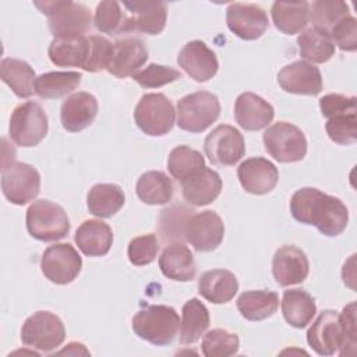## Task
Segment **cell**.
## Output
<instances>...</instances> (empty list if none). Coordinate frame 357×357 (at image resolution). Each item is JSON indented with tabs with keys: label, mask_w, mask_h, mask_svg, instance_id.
<instances>
[{
	"label": "cell",
	"mask_w": 357,
	"mask_h": 357,
	"mask_svg": "<svg viewBox=\"0 0 357 357\" xmlns=\"http://www.w3.org/2000/svg\"><path fill=\"white\" fill-rule=\"evenodd\" d=\"M33 4L49 17V29L54 38L84 35L91 29L92 15L89 8L82 3L56 0L35 1Z\"/></svg>",
	"instance_id": "3"
},
{
	"label": "cell",
	"mask_w": 357,
	"mask_h": 357,
	"mask_svg": "<svg viewBox=\"0 0 357 357\" xmlns=\"http://www.w3.org/2000/svg\"><path fill=\"white\" fill-rule=\"evenodd\" d=\"M134 120L142 132L152 137H162L172 131L176 110L166 95L158 92L145 93L135 106Z\"/></svg>",
	"instance_id": "8"
},
{
	"label": "cell",
	"mask_w": 357,
	"mask_h": 357,
	"mask_svg": "<svg viewBox=\"0 0 357 357\" xmlns=\"http://www.w3.org/2000/svg\"><path fill=\"white\" fill-rule=\"evenodd\" d=\"M159 251V238L156 234H142L134 237L127 248L128 259L135 266H144L151 264Z\"/></svg>",
	"instance_id": "44"
},
{
	"label": "cell",
	"mask_w": 357,
	"mask_h": 357,
	"mask_svg": "<svg viewBox=\"0 0 357 357\" xmlns=\"http://www.w3.org/2000/svg\"><path fill=\"white\" fill-rule=\"evenodd\" d=\"M282 314L289 325L297 329L305 328L317 314L315 300L303 289L284 290L282 297Z\"/></svg>",
	"instance_id": "29"
},
{
	"label": "cell",
	"mask_w": 357,
	"mask_h": 357,
	"mask_svg": "<svg viewBox=\"0 0 357 357\" xmlns=\"http://www.w3.org/2000/svg\"><path fill=\"white\" fill-rule=\"evenodd\" d=\"M180 329V318L176 310L170 305L155 304L139 310L132 317L134 333L155 344L167 346L170 344Z\"/></svg>",
	"instance_id": "2"
},
{
	"label": "cell",
	"mask_w": 357,
	"mask_h": 357,
	"mask_svg": "<svg viewBox=\"0 0 357 357\" xmlns=\"http://www.w3.org/2000/svg\"><path fill=\"white\" fill-rule=\"evenodd\" d=\"M88 39H89V54H88V60L84 70L88 73H98L105 68L107 70L112 61L114 43H112L109 39L100 35H91Z\"/></svg>",
	"instance_id": "45"
},
{
	"label": "cell",
	"mask_w": 357,
	"mask_h": 357,
	"mask_svg": "<svg viewBox=\"0 0 357 357\" xmlns=\"http://www.w3.org/2000/svg\"><path fill=\"white\" fill-rule=\"evenodd\" d=\"M185 240L199 252L216 250L225 237V223L213 211L192 215L184 225Z\"/></svg>",
	"instance_id": "13"
},
{
	"label": "cell",
	"mask_w": 357,
	"mask_h": 357,
	"mask_svg": "<svg viewBox=\"0 0 357 357\" xmlns=\"http://www.w3.org/2000/svg\"><path fill=\"white\" fill-rule=\"evenodd\" d=\"M49 59L59 67H79L84 70L89 54V39L85 35L54 38L47 49Z\"/></svg>",
	"instance_id": "26"
},
{
	"label": "cell",
	"mask_w": 357,
	"mask_h": 357,
	"mask_svg": "<svg viewBox=\"0 0 357 357\" xmlns=\"http://www.w3.org/2000/svg\"><path fill=\"white\" fill-rule=\"evenodd\" d=\"M146 60L148 49L142 40L137 38H123L114 42V50L107 71L117 78L132 77Z\"/></svg>",
	"instance_id": "23"
},
{
	"label": "cell",
	"mask_w": 357,
	"mask_h": 357,
	"mask_svg": "<svg viewBox=\"0 0 357 357\" xmlns=\"http://www.w3.org/2000/svg\"><path fill=\"white\" fill-rule=\"evenodd\" d=\"M180 322V343L192 344L201 339L211 324L209 311L198 298H190L185 301L181 310Z\"/></svg>",
	"instance_id": "33"
},
{
	"label": "cell",
	"mask_w": 357,
	"mask_h": 357,
	"mask_svg": "<svg viewBox=\"0 0 357 357\" xmlns=\"http://www.w3.org/2000/svg\"><path fill=\"white\" fill-rule=\"evenodd\" d=\"M328 137L339 145H351L357 139V114L347 112L328 119L325 124Z\"/></svg>",
	"instance_id": "41"
},
{
	"label": "cell",
	"mask_w": 357,
	"mask_h": 357,
	"mask_svg": "<svg viewBox=\"0 0 357 357\" xmlns=\"http://www.w3.org/2000/svg\"><path fill=\"white\" fill-rule=\"evenodd\" d=\"M307 342L319 356H332L343 346L340 315L335 310H324L307 331Z\"/></svg>",
	"instance_id": "16"
},
{
	"label": "cell",
	"mask_w": 357,
	"mask_h": 357,
	"mask_svg": "<svg viewBox=\"0 0 357 357\" xmlns=\"http://www.w3.org/2000/svg\"><path fill=\"white\" fill-rule=\"evenodd\" d=\"M204 151L213 165L233 166L245 153L244 137L236 127L220 124L206 135Z\"/></svg>",
	"instance_id": "11"
},
{
	"label": "cell",
	"mask_w": 357,
	"mask_h": 357,
	"mask_svg": "<svg viewBox=\"0 0 357 357\" xmlns=\"http://www.w3.org/2000/svg\"><path fill=\"white\" fill-rule=\"evenodd\" d=\"M308 13L314 26L329 33L342 18L350 14V10L340 0H317L308 4Z\"/></svg>",
	"instance_id": "39"
},
{
	"label": "cell",
	"mask_w": 357,
	"mask_h": 357,
	"mask_svg": "<svg viewBox=\"0 0 357 357\" xmlns=\"http://www.w3.org/2000/svg\"><path fill=\"white\" fill-rule=\"evenodd\" d=\"M74 241L86 257H103L113 244V231L107 223L88 219L77 229Z\"/></svg>",
	"instance_id": "27"
},
{
	"label": "cell",
	"mask_w": 357,
	"mask_h": 357,
	"mask_svg": "<svg viewBox=\"0 0 357 357\" xmlns=\"http://www.w3.org/2000/svg\"><path fill=\"white\" fill-rule=\"evenodd\" d=\"M298 52L304 61L326 63L335 54V43L329 33L311 26L303 31L297 38Z\"/></svg>",
	"instance_id": "36"
},
{
	"label": "cell",
	"mask_w": 357,
	"mask_h": 357,
	"mask_svg": "<svg viewBox=\"0 0 357 357\" xmlns=\"http://www.w3.org/2000/svg\"><path fill=\"white\" fill-rule=\"evenodd\" d=\"M310 272L305 252L291 244L279 247L272 259V273L278 284L286 287L303 283Z\"/></svg>",
	"instance_id": "17"
},
{
	"label": "cell",
	"mask_w": 357,
	"mask_h": 357,
	"mask_svg": "<svg viewBox=\"0 0 357 357\" xmlns=\"http://www.w3.org/2000/svg\"><path fill=\"white\" fill-rule=\"evenodd\" d=\"M0 77L18 98H29L35 92L36 74L24 60L6 57L0 63Z\"/></svg>",
	"instance_id": "30"
},
{
	"label": "cell",
	"mask_w": 357,
	"mask_h": 357,
	"mask_svg": "<svg viewBox=\"0 0 357 357\" xmlns=\"http://www.w3.org/2000/svg\"><path fill=\"white\" fill-rule=\"evenodd\" d=\"M205 167V159L199 151L188 145H178L172 149L167 158V170L178 181L185 180Z\"/></svg>",
	"instance_id": "38"
},
{
	"label": "cell",
	"mask_w": 357,
	"mask_h": 357,
	"mask_svg": "<svg viewBox=\"0 0 357 357\" xmlns=\"http://www.w3.org/2000/svg\"><path fill=\"white\" fill-rule=\"evenodd\" d=\"M319 109L324 117L331 119L340 113L356 112V96L342 93H328L319 99Z\"/></svg>",
	"instance_id": "48"
},
{
	"label": "cell",
	"mask_w": 357,
	"mask_h": 357,
	"mask_svg": "<svg viewBox=\"0 0 357 357\" xmlns=\"http://www.w3.org/2000/svg\"><path fill=\"white\" fill-rule=\"evenodd\" d=\"M275 117L273 106L252 92H243L234 103V119L247 131L265 128Z\"/></svg>",
	"instance_id": "21"
},
{
	"label": "cell",
	"mask_w": 357,
	"mask_h": 357,
	"mask_svg": "<svg viewBox=\"0 0 357 357\" xmlns=\"http://www.w3.org/2000/svg\"><path fill=\"white\" fill-rule=\"evenodd\" d=\"M238 312L248 321H262L272 317L279 307V296L272 290H248L237 298Z\"/></svg>",
	"instance_id": "32"
},
{
	"label": "cell",
	"mask_w": 357,
	"mask_h": 357,
	"mask_svg": "<svg viewBox=\"0 0 357 357\" xmlns=\"http://www.w3.org/2000/svg\"><path fill=\"white\" fill-rule=\"evenodd\" d=\"M126 14L117 1H100L96 6L93 24L102 33H119L123 32Z\"/></svg>",
	"instance_id": "42"
},
{
	"label": "cell",
	"mask_w": 357,
	"mask_h": 357,
	"mask_svg": "<svg viewBox=\"0 0 357 357\" xmlns=\"http://www.w3.org/2000/svg\"><path fill=\"white\" fill-rule=\"evenodd\" d=\"M237 290V278L227 269L206 271L198 279V293L213 304L229 303Z\"/></svg>",
	"instance_id": "28"
},
{
	"label": "cell",
	"mask_w": 357,
	"mask_h": 357,
	"mask_svg": "<svg viewBox=\"0 0 357 357\" xmlns=\"http://www.w3.org/2000/svg\"><path fill=\"white\" fill-rule=\"evenodd\" d=\"M340 315L342 329H343V346L339 350L340 356H353L356 353V303H350L346 305Z\"/></svg>",
	"instance_id": "47"
},
{
	"label": "cell",
	"mask_w": 357,
	"mask_h": 357,
	"mask_svg": "<svg viewBox=\"0 0 357 357\" xmlns=\"http://www.w3.org/2000/svg\"><path fill=\"white\" fill-rule=\"evenodd\" d=\"M127 10L123 32L137 31L148 35H158L165 29L167 8L162 1H124Z\"/></svg>",
	"instance_id": "15"
},
{
	"label": "cell",
	"mask_w": 357,
	"mask_h": 357,
	"mask_svg": "<svg viewBox=\"0 0 357 357\" xmlns=\"http://www.w3.org/2000/svg\"><path fill=\"white\" fill-rule=\"evenodd\" d=\"M240 347V339L236 333L215 328L212 331H208L204 335L201 350L202 354L206 357H229L238 351Z\"/></svg>",
	"instance_id": "40"
},
{
	"label": "cell",
	"mask_w": 357,
	"mask_h": 357,
	"mask_svg": "<svg viewBox=\"0 0 357 357\" xmlns=\"http://www.w3.org/2000/svg\"><path fill=\"white\" fill-rule=\"evenodd\" d=\"M28 233L39 241H57L70 231V220L66 211L49 199H38L26 209Z\"/></svg>",
	"instance_id": "4"
},
{
	"label": "cell",
	"mask_w": 357,
	"mask_h": 357,
	"mask_svg": "<svg viewBox=\"0 0 357 357\" xmlns=\"http://www.w3.org/2000/svg\"><path fill=\"white\" fill-rule=\"evenodd\" d=\"M1 190L11 204L25 205L39 194L40 174L33 166L13 160L1 166Z\"/></svg>",
	"instance_id": "10"
},
{
	"label": "cell",
	"mask_w": 357,
	"mask_h": 357,
	"mask_svg": "<svg viewBox=\"0 0 357 357\" xmlns=\"http://www.w3.org/2000/svg\"><path fill=\"white\" fill-rule=\"evenodd\" d=\"M66 339L63 321L50 311H36L25 319L21 328V342L40 351L57 349Z\"/></svg>",
	"instance_id": "9"
},
{
	"label": "cell",
	"mask_w": 357,
	"mask_h": 357,
	"mask_svg": "<svg viewBox=\"0 0 357 357\" xmlns=\"http://www.w3.org/2000/svg\"><path fill=\"white\" fill-rule=\"evenodd\" d=\"M332 40L343 52H354L357 49V21L349 14L342 18L329 32Z\"/></svg>",
	"instance_id": "46"
},
{
	"label": "cell",
	"mask_w": 357,
	"mask_h": 357,
	"mask_svg": "<svg viewBox=\"0 0 357 357\" xmlns=\"http://www.w3.org/2000/svg\"><path fill=\"white\" fill-rule=\"evenodd\" d=\"M262 139L266 152L280 163L303 160L307 153L304 132L297 126L287 121H278L269 126Z\"/></svg>",
	"instance_id": "7"
},
{
	"label": "cell",
	"mask_w": 357,
	"mask_h": 357,
	"mask_svg": "<svg viewBox=\"0 0 357 357\" xmlns=\"http://www.w3.org/2000/svg\"><path fill=\"white\" fill-rule=\"evenodd\" d=\"M226 24L229 29L244 40L261 38L268 25L266 11L254 3H230L226 10Z\"/></svg>",
	"instance_id": "14"
},
{
	"label": "cell",
	"mask_w": 357,
	"mask_h": 357,
	"mask_svg": "<svg viewBox=\"0 0 357 357\" xmlns=\"http://www.w3.org/2000/svg\"><path fill=\"white\" fill-rule=\"evenodd\" d=\"M308 4L307 1H275L271 8L275 26L286 35L300 32L310 20Z\"/></svg>",
	"instance_id": "35"
},
{
	"label": "cell",
	"mask_w": 357,
	"mask_h": 357,
	"mask_svg": "<svg viewBox=\"0 0 357 357\" xmlns=\"http://www.w3.org/2000/svg\"><path fill=\"white\" fill-rule=\"evenodd\" d=\"M159 268L167 279L177 282L192 280L197 273L191 250L180 241H173L163 248L159 257Z\"/></svg>",
	"instance_id": "24"
},
{
	"label": "cell",
	"mask_w": 357,
	"mask_h": 357,
	"mask_svg": "<svg viewBox=\"0 0 357 357\" xmlns=\"http://www.w3.org/2000/svg\"><path fill=\"white\" fill-rule=\"evenodd\" d=\"M181 77L183 75L178 70H174L169 66L151 63L144 70L137 71L132 75V79L142 88H160L166 84L180 79Z\"/></svg>",
	"instance_id": "43"
},
{
	"label": "cell",
	"mask_w": 357,
	"mask_h": 357,
	"mask_svg": "<svg viewBox=\"0 0 357 357\" xmlns=\"http://www.w3.org/2000/svg\"><path fill=\"white\" fill-rule=\"evenodd\" d=\"M82 74L78 71H50L36 77L35 93L43 99L66 96L81 84Z\"/></svg>",
	"instance_id": "37"
},
{
	"label": "cell",
	"mask_w": 357,
	"mask_h": 357,
	"mask_svg": "<svg viewBox=\"0 0 357 357\" xmlns=\"http://www.w3.org/2000/svg\"><path fill=\"white\" fill-rule=\"evenodd\" d=\"M278 84L284 92L315 96L322 91V75L314 64L298 60L279 71Z\"/></svg>",
	"instance_id": "18"
},
{
	"label": "cell",
	"mask_w": 357,
	"mask_h": 357,
	"mask_svg": "<svg viewBox=\"0 0 357 357\" xmlns=\"http://www.w3.org/2000/svg\"><path fill=\"white\" fill-rule=\"evenodd\" d=\"M47 116L33 100L18 105L10 117L8 135L17 145L29 148L38 145L47 134Z\"/></svg>",
	"instance_id": "6"
},
{
	"label": "cell",
	"mask_w": 357,
	"mask_h": 357,
	"mask_svg": "<svg viewBox=\"0 0 357 357\" xmlns=\"http://www.w3.org/2000/svg\"><path fill=\"white\" fill-rule=\"evenodd\" d=\"M98 114V100L89 92H75L66 98L60 110V120L64 130L78 132L92 124Z\"/></svg>",
	"instance_id": "22"
},
{
	"label": "cell",
	"mask_w": 357,
	"mask_h": 357,
	"mask_svg": "<svg viewBox=\"0 0 357 357\" xmlns=\"http://www.w3.org/2000/svg\"><path fill=\"white\" fill-rule=\"evenodd\" d=\"M42 273L56 284L71 283L82 268V258L68 243H59L47 247L40 259Z\"/></svg>",
	"instance_id": "12"
},
{
	"label": "cell",
	"mask_w": 357,
	"mask_h": 357,
	"mask_svg": "<svg viewBox=\"0 0 357 357\" xmlns=\"http://www.w3.org/2000/svg\"><path fill=\"white\" fill-rule=\"evenodd\" d=\"M57 354H73V356H79V354H84V356H89L91 353L85 349V346L82 343H78V342H71L67 344L66 349L57 351Z\"/></svg>",
	"instance_id": "49"
},
{
	"label": "cell",
	"mask_w": 357,
	"mask_h": 357,
	"mask_svg": "<svg viewBox=\"0 0 357 357\" xmlns=\"http://www.w3.org/2000/svg\"><path fill=\"white\" fill-rule=\"evenodd\" d=\"M241 187L255 195L271 192L279 180L278 167L265 158H248L237 167Z\"/></svg>",
	"instance_id": "20"
},
{
	"label": "cell",
	"mask_w": 357,
	"mask_h": 357,
	"mask_svg": "<svg viewBox=\"0 0 357 357\" xmlns=\"http://www.w3.org/2000/svg\"><path fill=\"white\" fill-rule=\"evenodd\" d=\"M178 66L197 82H205L216 75L219 61L212 49L202 40H191L184 45L177 56Z\"/></svg>",
	"instance_id": "19"
},
{
	"label": "cell",
	"mask_w": 357,
	"mask_h": 357,
	"mask_svg": "<svg viewBox=\"0 0 357 357\" xmlns=\"http://www.w3.org/2000/svg\"><path fill=\"white\" fill-rule=\"evenodd\" d=\"M126 202L124 191L112 183L95 184L86 195V205L92 215L98 218H112Z\"/></svg>",
	"instance_id": "31"
},
{
	"label": "cell",
	"mask_w": 357,
	"mask_h": 357,
	"mask_svg": "<svg viewBox=\"0 0 357 357\" xmlns=\"http://www.w3.org/2000/svg\"><path fill=\"white\" fill-rule=\"evenodd\" d=\"M177 126L188 132H202L220 114L219 98L208 91H197L183 96L176 106Z\"/></svg>",
	"instance_id": "5"
},
{
	"label": "cell",
	"mask_w": 357,
	"mask_h": 357,
	"mask_svg": "<svg viewBox=\"0 0 357 357\" xmlns=\"http://www.w3.org/2000/svg\"><path fill=\"white\" fill-rule=\"evenodd\" d=\"M183 197L195 206H204L215 201L222 191V178L218 172L204 167L181 181Z\"/></svg>",
	"instance_id": "25"
},
{
	"label": "cell",
	"mask_w": 357,
	"mask_h": 357,
	"mask_svg": "<svg viewBox=\"0 0 357 357\" xmlns=\"http://www.w3.org/2000/svg\"><path fill=\"white\" fill-rule=\"evenodd\" d=\"M173 183L160 170H149L139 176L135 184L138 198L148 205H165L172 201Z\"/></svg>",
	"instance_id": "34"
},
{
	"label": "cell",
	"mask_w": 357,
	"mask_h": 357,
	"mask_svg": "<svg viewBox=\"0 0 357 357\" xmlns=\"http://www.w3.org/2000/svg\"><path fill=\"white\" fill-rule=\"evenodd\" d=\"M290 212L297 222L312 225L328 237L339 236L349 222V211L342 199L314 187H303L293 194Z\"/></svg>",
	"instance_id": "1"
}]
</instances>
